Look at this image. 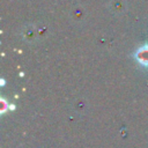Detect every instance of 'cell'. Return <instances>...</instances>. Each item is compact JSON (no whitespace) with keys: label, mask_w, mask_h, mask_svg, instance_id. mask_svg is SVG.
I'll return each instance as SVG.
<instances>
[{"label":"cell","mask_w":148,"mask_h":148,"mask_svg":"<svg viewBox=\"0 0 148 148\" xmlns=\"http://www.w3.org/2000/svg\"><path fill=\"white\" fill-rule=\"evenodd\" d=\"M136 59L140 64L148 66V45H145L136 52Z\"/></svg>","instance_id":"6da1fadb"}]
</instances>
